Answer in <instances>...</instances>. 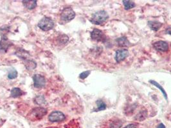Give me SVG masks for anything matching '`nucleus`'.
<instances>
[{"mask_svg": "<svg viewBox=\"0 0 171 128\" xmlns=\"http://www.w3.org/2000/svg\"><path fill=\"white\" fill-rule=\"evenodd\" d=\"M109 17L108 14L104 10H100L92 15L90 21L96 25H99L106 22Z\"/></svg>", "mask_w": 171, "mask_h": 128, "instance_id": "nucleus-1", "label": "nucleus"}, {"mask_svg": "<svg viewBox=\"0 0 171 128\" xmlns=\"http://www.w3.org/2000/svg\"><path fill=\"white\" fill-rule=\"evenodd\" d=\"M53 26H54V22L50 17H43L38 23V27L43 31L52 30Z\"/></svg>", "mask_w": 171, "mask_h": 128, "instance_id": "nucleus-2", "label": "nucleus"}, {"mask_svg": "<svg viewBox=\"0 0 171 128\" xmlns=\"http://www.w3.org/2000/svg\"><path fill=\"white\" fill-rule=\"evenodd\" d=\"M75 17V13L70 7L65 8L61 12V19L64 22H69L73 20Z\"/></svg>", "mask_w": 171, "mask_h": 128, "instance_id": "nucleus-3", "label": "nucleus"}, {"mask_svg": "<svg viewBox=\"0 0 171 128\" xmlns=\"http://www.w3.org/2000/svg\"><path fill=\"white\" fill-rule=\"evenodd\" d=\"M66 119L65 115L59 111H54L51 113L48 116V120L52 122H62Z\"/></svg>", "mask_w": 171, "mask_h": 128, "instance_id": "nucleus-4", "label": "nucleus"}, {"mask_svg": "<svg viewBox=\"0 0 171 128\" xmlns=\"http://www.w3.org/2000/svg\"><path fill=\"white\" fill-rule=\"evenodd\" d=\"M33 81L35 88H42L45 85L46 79L45 77L40 74H35L33 76Z\"/></svg>", "mask_w": 171, "mask_h": 128, "instance_id": "nucleus-5", "label": "nucleus"}, {"mask_svg": "<svg viewBox=\"0 0 171 128\" xmlns=\"http://www.w3.org/2000/svg\"><path fill=\"white\" fill-rule=\"evenodd\" d=\"M129 56V51L126 49H119L116 51L115 54V60L116 62L120 63L124 60L127 56Z\"/></svg>", "mask_w": 171, "mask_h": 128, "instance_id": "nucleus-6", "label": "nucleus"}, {"mask_svg": "<svg viewBox=\"0 0 171 128\" xmlns=\"http://www.w3.org/2000/svg\"><path fill=\"white\" fill-rule=\"evenodd\" d=\"M47 110L43 108H36L32 110L30 115H32V117L35 118V119H40L44 117L47 114Z\"/></svg>", "mask_w": 171, "mask_h": 128, "instance_id": "nucleus-7", "label": "nucleus"}, {"mask_svg": "<svg viewBox=\"0 0 171 128\" xmlns=\"http://www.w3.org/2000/svg\"><path fill=\"white\" fill-rule=\"evenodd\" d=\"M91 37L93 40L96 41H104L105 35L100 30L94 29L91 33Z\"/></svg>", "mask_w": 171, "mask_h": 128, "instance_id": "nucleus-8", "label": "nucleus"}, {"mask_svg": "<svg viewBox=\"0 0 171 128\" xmlns=\"http://www.w3.org/2000/svg\"><path fill=\"white\" fill-rule=\"evenodd\" d=\"M153 46L156 49L160 51H163V52H165L167 51L168 49V44L165 42V41L160 40L157 41L155 43L153 44Z\"/></svg>", "mask_w": 171, "mask_h": 128, "instance_id": "nucleus-9", "label": "nucleus"}, {"mask_svg": "<svg viewBox=\"0 0 171 128\" xmlns=\"http://www.w3.org/2000/svg\"><path fill=\"white\" fill-rule=\"evenodd\" d=\"M11 45V43L9 42L8 39L6 37H3L1 38V42H0V51L6 52L7 50L10 46Z\"/></svg>", "mask_w": 171, "mask_h": 128, "instance_id": "nucleus-10", "label": "nucleus"}, {"mask_svg": "<svg viewBox=\"0 0 171 128\" xmlns=\"http://www.w3.org/2000/svg\"><path fill=\"white\" fill-rule=\"evenodd\" d=\"M116 42L117 45L120 47H123V48H126L129 47L130 45V42L129 40H127V38L126 37H122L118 38L116 40Z\"/></svg>", "mask_w": 171, "mask_h": 128, "instance_id": "nucleus-11", "label": "nucleus"}, {"mask_svg": "<svg viewBox=\"0 0 171 128\" xmlns=\"http://www.w3.org/2000/svg\"><path fill=\"white\" fill-rule=\"evenodd\" d=\"M147 116V110H142V111L138 113L136 117H134V119L136 120L137 121H143L144 120Z\"/></svg>", "mask_w": 171, "mask_h": 128, "instance_id": "nucleus-12", "label": "nucleus"}, {"mask_svg": "<svg viewBox=\"0 0 171 128\" xmlns=\"http://www.w3.org/2000/svg\"><path fill=\"white\" fill-rule=\"evenodd\" d=\"M23 3L27 9L29 10L34 9L37 6V1H35V0H33V1H23Z\"/></svg>", "mask_w": 171, "mask_h": 128, "instance_id": "nucleus-13", "label": "nucleus"}, {"mask_svg": "<svg viewBox=\"0 0 171 128\" xmlns=\"http://www.w3.org/2000/svg\"><path fill=\"white\" fill-rule=\"evenodd\" d=\"M149 83H151L152 85H154L155 86H156L157 88H158L160 89V90L162 92V94L163 95V96H164L165 99L166 100H167V93H166L165 90H164V88H163V87L161 86V84H160L159 83H158V82H156V81H154V80H150L149 81Z\"/></svg>", "mask_w": 171, "mask_h": 128, "instance_id": "nucleus-14", "label": "nucleus"}, {"mask_svg": "<svg viewBox=\"0 0 171 128\" xmlns=\"http://www.w3.org/2000/svg\"><path fill=\"white\" fill-rule=\"evenodd\" d=\"M149 26L152 30L156 31H156L159 30L160 28L162 27V23L158 22V21H149Z\"/></svg>", "mask_w": 171, "mask_h": 128, "instance_id": "nucleus-15", "label": "nucleus"}, {"mask_svg": "<svg viewBox=\"0 0 171 128\" xmlns=\"http://www.w3.org/2000/svg\"><path fill=\"white\" fill-rule=\"evenodd\" d=\"M16 55L20 58L23 59V60H25V59H27V58L29 56V53L26 51L22 49H20L17 51L16 53Z\"/></svg>", "mask_w": 171, "mask_h": 128, "instance_id": "nucleus-16", "label": "nucleus"}, {"mask_svg": "<svg viewBox=\"0 0 171 128\" xmlns=\"http://www.w3.org/2000/svg\"><path fill=\"white\" fill-rule=\"evenodd\" d=\"M11 97H18L19 96H21L23 94V92L21 91V90L19 88H14L11 90Z\"/></svg>", "mask_w": 171, "mask_h": 128, "instance_id": "nucleus-17", "label": "nucleus"}, {"mask_svg": "<svg viewBox=\"0 0 171 128\" xmlns=\"http://www.w3.org/2000/svg\"><path fill=\"white\" fill-rule=\"evenodd\" d=\"M124 4V8L126 10H129L131 9L132 8H134L135 7V3L132 1H128V0H124V1H122Z\"/></svg>", "mask_w": 171, "mask_h": 128, "instance_id": "nucleus-18", "label": "nucleus"}, {"mask_svg": "<svg viewBox=\"0 0 171 128\" xmlns=\"http://www.w3.org/2000/svg\"><path fill=\"white\" fill-rule=\"evenodd\" d=\"M96 103L97 105V108L96 109L95 111H102V110L106 109V104L102 100H98Z\"/></svg>", "mask_w": 171, "mask_h": 128, "instance_id": "nucleus-19", "label": "nucleus"}, {"mask_svg": "<svg viewBox=\"0 0 171 128\" xmlns=\"http://www.w3.org/2000/svg\"><path fill=\"white\" fill-rule=\"evenodd\" d=\"M25 66L28 70H33L36 67V63L33 60H27L25 62Z\"/></svg>", "mask_w": 171, "mask_h": 128, "instance_id": "nucleus-20", "label": "nucleus"}, {"mask_svg": "<svg viewBox=\"0 0 171 128\" xmlns=\"http://www.w3.org/2000/svg\"><path fill=\"white\" fill-rule=\"evenodd\" d=\"M17 72L16 69L12 68L10 70L9 74H8V78L9 79H13L14 78H17Z\"/></svg>", "mask_w": 171, "mask_h": 128, "instance_id": "nucleus-21", "label": "nucleus"}, {"mask_svg": "<svg viewBox=\"0 0 171 128\" xmlns=\"http://www.w3.org/2000/svg\"><path fill=\"white\" fill-rule=\"evenodd\" d=\"M122 125V122L120 120H114L113 122H111V124L109 125L110 128H120Z\"/></svg>", "mask_w": 171, "mask_h": 128, "instance_id": "nucleus-22", "label": "nucleus"}, {"mask_svg": "<svg viewBox=\"0 0 171 128\" xmlns=\"http://www.w3.org/2000/svg\"><path fill=\"white\" fill-rule=\"evenodd\" d=\"M45 101L44 97L42 96H38L35 99V102H36L37 104H41L43 103H44Z\"/></svg>", "mask_w": 171, "mask_h": 128, "instance_id": "nucleus-23", "label": "nucleus"}, {"mask_svg": "<svg viewBox=\"0 0 171 128\" xmlns=\"http://www.w3.org/2000/svg\"><path fill=\"white\" fill-rule=\"evenodd\" d=\"M90 71H84L83 73H81L80 75H79V77H80V78L82 79H84L85 78H87V77L90 75Z\"/></svg>", "mask_w": 171, "mask_h": 128, "instance_id": "nucleus-24", "label": "nucleus"}, {"mask_svg": "<svg viewBox=\"0 0 171 128\" xmlns=\"http://www.w3.org/2000/svg\"><path fill=\"white\" fill-rule=\"evenodd\" d=\"M59 39L60 40V43L65 44L68 41V36H66V35H63L62 36H61Z\"/></svg>", "mask_w": 171, "mask_h": 128, "instance_id": "nucleus-25", "label": "nucleus"}, {"mask_svg": "<svg viewBox=\"0 0 171 128\" xmlns=\"http://www.w3.org/2000/svg\"><path fill=\"white\" fill-rule=\"evenodd\" d=\"M124 128H137V126L134 124H130L127 125L126 126H125Z\"/></svg>", "mask_w": 171, "mask_h": 128, "instance_id": "nucleus-26", "label": "nucleus"}, {"mask_svg": "<svg viewBox=\"0 0 171 128\" xmlns=\"http://www.w3.org/2000/svg\"><path fill=\"white\" fill-rule=\"evenodd\" d=\"M166 33H167L168 34L171 35V27L168 28L167 30H166Z\"/></svg>", "mask_w": 171, "mask_h": 128, "instance_id": "nucleus-27", "label": "nucleus"}, {"mask_svg": "<svg viewBox=\"0 0 171 128\" xmlns=\"http://www.w3.org/2000/svg\"><path fill=\"white\" fill-rule=\"evenodd\" d=\"M157 128H166L165 125L163 124H160L159 125H158V127Z\"/></svg>", "mask_w": 171, "mask_h": 128, "instance_id": "nucleus-28", "label": "nucleus"}]
</instances>
